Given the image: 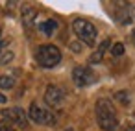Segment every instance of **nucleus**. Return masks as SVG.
Here are the masks:
<instances>
[{
    "label": "nucleus",
    "instance_id": "412c9836",
    "mask_svg": "<svg viewBox=\"0 0 135 131\" xmlns=\"http://www.w3.org/2000/svg\"><path fill=\"white\" fill-rule=\"evenodd\" d=\"M0 35H2V26H0Z\"/></svg>",
    "mask_w": 135,
    "mask_h": 131
},
{
    "label": "nucleus",
    "instance_id": "2eb2a0df",
    "mask_svg": "<svg viewBox=\"0 0 135 131\" xmlns=\"http://www.w3.org/2000/svg\"><path fill=\"white\" fill-rule=\"evenodd\" d=\"M13 59V52H6L4 56H0V65H8Z\"/></svg>",
    "mask_w": 135,
    "mask_h": 131
},
{
    "label": "nucleus",
    "instance_id": "20e7f679",
    "mask_svg": "<svg viewBox=\"0 0 135 131\" xmlns=\"http://www.w3.org/2000/svg\"><path fill=\"white\" fill-rule=\"evenodd\" d=\"M28 120L35 122V124H39V125H50V127L57 124L56 114H54L48 107H43V105H37V103H32V105H30Z\"/></svg>",
    "mask_w": 135,
    "mask_h": 131
},
{
    "label": "nucleus",
    "instance_id": "f8f14e48",
    "mask_svg": "<svg viewBox=\"0 0 135 131\" xmlns=\"http://www.w3.org/2000/svg\"><path fill=\"white\" fill-rule=\"evenodd\" d=\"M15 85V79H13V76H0V89H4V90H8V89H11Z\"/></svg>",
    "mask_w": 135,
    "mask_h": 131
},
{
    "label": "nucleus",
    "instance_id": "0eeeda50",
    "mask_svg": "<svg viewBox=\"0 0 135 131\" xmlns=\"http://www.w3.org/2000/svg\"><path fill=\"white\" fill-rule=\"evenodd\" d=\"M72 81L76 87H87L96 81V74L89 67H76L72 70Z\"/></svg>",
    "mask_w": 135,
    "mask_h": 131
},
{
    "label": "nucleus",
    "instance_id": "423d86ee",
    "mask_svg": "<svg viewBox=\"0 0 135 131\" xmlns=\"http://www.w3.org/2000/svg\"><path fill=\"white\" fill-rule=\"evenodd\" d=\"M45 102L48 109H59L65 102V90L57 85H48L45 90Z\"/></svg>",
    "mask_w": 135,
    "mask_h": 131
},
{
    "label": "nucleus",
    "instance_id": "f03ea898",
    "mask_svg": "<svg viewBox=\"0 0 135 131\" xmlns=\"http://www.w3.org/2000/svg\"><path fill=\"white\" fill-rule=\"evenodd\" d=\"M35 61L43 68H54L61 61V50L54 44H41L35 52Z\"/></svg>",
    "mask_w": 135,
    "mask_h": 131
},
{
    "label": "nucleus",
    "instance_id": "6e6552de",
    "mask_svg": "<svg viewBox=\"0 0 135 131\" xmlns=\"http://www.w3.org/2000/svg\"><path fill=\"white\" fill-rule=\"evenodd\" d=\"M109 44H111V41H109V39L102 41V43H100V46H98V50H96V52L89 57V63H91V65H98V63H102L104 54H105V50L109 48Z\"/></svg>",
    "mask_w": 135,
    "mask_h": 131
},
{
    "label": "nucleus",
    "instance_id": "1a4fd4ad",
    "mask_svg": "<svg viewBox=\"0 0 135 131\" xmlns=\"http://www.w3.org/2000/svg\"><path fill=\"white\" fill-rule=\"evenodd\" d=\"M35 15H37V11H35L33 8H30V6L22 8V22H24V26H26V28H32V26H33Z\"/></svg>",
    "mask_w": 135,
    "mask_h": 131
},
{
    "label": "nucleus",
    "instance_id": "39448f33",
    "mask_svg": "<svg viewBox=\"0 0 135 131\" xmlns=\"http://www.w3.org/2000/svg\"><path fill=\"white\" fill-rule=\"evenodd\" d=\"M0 114H2L4 122L9 124L11 127L17 125V127H21V129H26L28 124H30L28 114L24 113L22 107H6V109H2V113H0Z\"/></svg>",
    "mask_w": 135,
    "mask_h": 131
},
{
    "label": "nucleus",
    "instance_id": "f257e3e1",
    "mask_svg": "<svg viewBox=\"0 0 135 131\" xmlns=\"http://www.w3.org/2000/svg\"><path fill=\"white\" fill-rule=\"evenodd\" d=\"M94 114H96V122L102 131H115L118 127V114H117L115 105L109 100H105V98L96 100Z\"/></svg>",
    "mask_w": 135,
    "mask_h": 131
},
{
    "label": "nucleus",
    "instance_id": "7ed1b4c3",
    "mask_svg": "<svg viewBox=\"0 0 135 131\" xmlns=\"http://www.w3.org/2000/svg\"><path fill=\"white\" fill-rule=\"evenodd\" d=\"M72 32H74V35H76L81 43H85L87 46H94L96 37H98V32H96V26H94L93 22H89V21H85V19H74V22H72Z\"/></svg>",
    "mask_w": 135,
    "mask_h": 131
},
{
    "label": "nucleus",
    "instance_id": "ddd939ff",
    "mask_svg": "<svg viewBox=\"0 0 135 131\" xmlns=\"http://www.w3.org/2000/svg\"><path fill=\"white\" fill-rule=\"evenodd\" d=\"M122 131H135V113L126 118V122L122 124Z\"/></svg>",
    "mask_w": 135,
    "mask_h": 131
},
{
    "label": "nucleus",
    "instance_id": "aec40b11",
    "mask_svg": "<svg viewBox=\"0 0 135 131\" xmlns=\"http://www.w3.org/2000/svg\"><path fill=\"white\" fill-rule=\"evenodd\" d=\"M65 131H74V129H72V127H69V129H65Z\"/></svg>",
    "mask_w": 135,
    "mask_h": 131
},
{
    "label": "nucleus",
    "instance_id": "a211bd4d",
    "mask_svg": "<svg viewBox=\"0 0 135 131\" xmlns=\"http://www.w3.org/2000/svg\"><path fill=\"white\" fill-rule=\"evenodd\" d=\"M6 102H8V98L4 94H0V103H6Z\"/></svg>",
    "mask_w": 135,
    "mask_h": 131
},
{
    "label": "nucleus",
    "instance_id": "f3484780",
    "mask_svg": "<svg viewBox=\"0 0 135 131\" xmlns=\"http://www.w3.org/2000/svg\"><path fill=\"white\" fill-rule=\"evenodd\" d=\"M6 46H8V41H0V52H2Z\"/></svg>",
    "mask_w": 135,
    "mask_h": 131
},
{
    "label": "nucleus",
    "instance_id": "4468645a",
    "mask_svg": "<svg viewBox=\"0 0 135 131\" xmlns=\"http://www.w3.org/2000/svg\"><path fill=\"white\" fill-rule=\"evenodd\" d=\"M124 50H126V48H124V44H122V43H115V44L111 46V54H113L115 57L122 56V54H124Z\"/></svg>",
    "mask_w": 135,
    "mask_h": 131
},
{
    "label": "nucleus",
    "instance_id": "9d476101",
    "mask_svg": "<svg viewBox=\"0 0 135 131\" xmlns=\"http://www.w3.org/2000/svg\"><path fill=\"white\" fill-rule=\"evenodd\" d=\"M131 21H135V8L126 6L122 11H118V22L128 24V22H131Z\"/></svg>",
    "mask_w": 135,
    "mask_h": 131
},
{
    "label": "nucleus",
    "instance_id": "dca6fc26",
    "mask_svg": "<svg viewBox=\"0 0 135 131\" xmlns=\"http://www.w3.org/2000/svg\"><path fill=\"white\" fill-rule=\"evenodd\" d=\"M0 131H17L15 127H11L9 124H6L4 120H0Z\"/></svg>",
    "mask_w": 135,
    "mask_h": 131
},
{
    "label": "nucleus",
    "instance_id": "6ab92c4d",
    "mask_svg": "<svg viewBox=\"0 0 135 131\" xmlns=\"http://www.w3.org/2000/svg\"><path fill=\"white\" fill-rule=\"evenodd\" d=\"M131 43H133V44H135V30H133V32H131Z\"/></svg>",
    "mask_w": 135,
    "mask_h": 131
},
{
    "label": "nucleus",
    "instance_id": "9b49d317",
    "mask_svg": "<svg viewBox=\"0 0 135 131\" xmlns=\"http://www.w3.org/2000/svg\"><path fill=\"white\" fill-rule=\"evenodd\" d=\"M39 30H41L45 35H54V32L57 30V22L52 21V19H48V21H45V22L39 24Z\"/></svg>",
    "mask_w": 135,
    "mask_h": 131
}]
</instances>
